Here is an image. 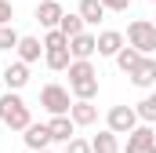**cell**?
<instances>
[{"label": "cell", "instance_id": "cell-16", "mask_svg": "<svg viewBox=\"0 0 156 153\" xmlns=\"http://www.w3.org/2000/svg\"><path fill=\"white\" fill-rule=\"evenodd\" d=\"M91 150H94V153H120V135L113 131V128L98 131V135L91 139Z\"/></svg>", "mask_w": 156, "mask_h": 153}, {"label": "cell", "instance_id": "cell-19", "mask_svg": "<svg viewBox=\"0 0 156 153\" xmlns=\"http://www.w3.org/2000/svg\"><path fill=\"white\" fill-rule=\"evenodd\" d=\"M138 62H142V51H138V47H131V44H123V47L116 51V66L123 69V73H131V69H134Z\"/></svg>", "mask_w": 156, "mask_h": 153}, {"label": "cell", "instance_id": "cell-21", "mask_svg": "<svg viewBox=\"0 0 156 153\" xmlns=\"http://www.w3.org/2000/svg\"><path fill=\"white\" fill-rule=\"evenodd\" d=\"M134 110H138V120H142V124H153L156 128V91H149Z\"/></svg>", "mask_w": 156, "mask_h": 153}, {"label": "cell", "instance_id": "cell-23", "mask_svg": "<svg viewBox=\"0 0 156 153\" xmlns=\"http://www.w3.org/2000/svg\"><path fill=\"white\" fill-rule=\"evenodd\" d=\"M66 153H94V150H91L87 139H76V135H73V139L66 142Z\"/></svg>", "mask_w": 156, "mask_h": 153}, {"label": "cell", "instance_id": "cell-1", "mask_svg": "<svg viewBox=\"0 0 156 153\" xmlns=\"http://www.w3.org/2000/svg\"><path fill=\"white\" fill-rule=\"evenodd\" d=\"M66 73H69V91L76 99H94L98 95V69H94L91 58H73Z\"/></svg>", "mask_w": 156, "mask_h": 153}, {"label": "cell", "instance_id": "cell-5", "mask_svg": "<svg viewBox=\"0 0 156 153\" xmlns=\"http://www.w3.org/2000/svg\"><path fill=\"white\" fill-rule=\"evenodd\" d=\"M123 153H156V128L153 124H138L134 131H127Z\"/></svg>", "mask_w": 156, "mask_h": 153}, {"label": "cell", "instance_id": "cell-17", "mask_svg": "<svg viewBox=\"0 0 156 153\" xmlns=\"http://www.w3.org/2000/svg\"><path fill=\"white\" fill-rule=\"evenodd\" d=\"M76 11H80V18H83L87 26H98V22H102V18L109 15L102 0H80V7H76Z\"/></svg>", "mask_w": 156, "mask_h": 153}, {"label": "cell", "instance_id": "cell-3", "mask_svg": "<svg viewBox=\"0 0 156 153\" xmlns=\"http://www.w3.org/2000/svg\"><path fill=\"white\" fill-rule=\"evenodd\" d=\"M127 44L138 47L142 55H156V22L149 18H134L127 26Z\"/></svg>", "mask_w": 156, "mask_h": 153}, {"label": "cell", "instance_id": "cell-2", "mask_svg": "<svg viewBox=\"0 0 156 153\" xmlns=\"http://www.w3.org/2000/svg\"><path fill=\"white\" fill-rule=\"evenodd\" d=\"M0 124L11 128V131H26L33 124V113H29V106H26V99L18 91H4L0 95Z\"/></svg>", "mask_w": 156, "mask_h": 153}, {"label": "cell", "instance_id": "cell-26", "mask_svg": "<svg viewBox=\"0 0 156 153\" xmlns=\"http://www.w3.org/2000/svg\"><path fill=\"white\" fill-rule=\"evenodd\" d=\"M33 153H51V150H33Z\"/></svg>", "mask_w": 156, "mask_h": 153}, {"label": "cell", "instance_id": "cell-7", "mask_svg": "<svg viewBox=\"0 0 156 153\" xmlns=\"http://www.w3.org/2000/svg\"><path fill=\"white\" fill-rule=\"evenodd\" d=\"M127 76H131L134 88H145V91L156 88V55H142V62H138Z\"/></svg>", "mask_w": 156, "mask_h": 153}, {"label": "cell", "instance_id": "cell-11", "mask_svg": "<svg viewBox=\"0 0 156 153\" xmlns=\"http://www.w3.org/2000/svg\"><path fill=\"white\" fill-rule=\"evenodd\" d=\"M47 128H51V139H55V142H69V139L76 135V120L69 113H55L47 120Z\"/></svg>", "mask_w": 156, "mask_h": 153}, {"label": "cell", "instance_id": "cell-13", "mask_svg": "<svg viewBox=\"0 0 156 153\" xmlns=\"http://www.w3.org/2000/svg\"><path fill=\"white\" fill-rule=\"evenodd\" d=\"M127 44V37L123 33H116V29H105V33H98V55L102 58H116V51Z\"/></svg>", "mask_w": 156, "mask_h": 153}, {"label": "cell", "instance_id": "cell-14", "mask_svg": "<svg viewBox=\"0 0 156 153\" xmlns=\"http://www.w3.org/2000/svg\"><path fill=\"white\" fill-rule=\"evenodd\" d=\"M15 55H18L22 62L33 66V62H40V55H44V40H40V37H22L18 47H15Z\"/></svg>", "mask_w": 156, "mask_h": 153}, {"label": "cell", "instance_id": "cell-4", "mask_svg": "<svg viewBox=\"0 0 156 153\" xmlns=\"http://www.w3.org/2000/svg\"><path fill=\"white\" fill-rule=\"evenodd\" d=\"M73 91L69 88H62V84H44L40 88V106L47 110V113H69V106H73V99H69Z\"/></svg>", "mask_w": 156, "mask_h": 153}, {"label": "cell", "instance_id": "cell-28", "mask_svg": "<svg viewBox=\"0 0 156 153\" xmlns=\"http://www.w3.org/2000/svg\"><path fill=\"white\" fill-rule=\"evenodd\" d=\"M153 22H156V18H153Z\"/></svg>", "mask_w": 156, "mask_h": 153}, {"label": "cell", "instance_id": "cell-25", "mask_svg": "<svg viewBox=\"0 0 156 153\" xmlns=\"http://www.w3.org/2000/svg\"><path fill=\"white\" fill-rule=\"evenodd\" d=\"M102 4H105V11H127L134 0H102Z\"/></svg>", "mask_w": 156, "mask_h": 153}, {"label": "cell", "instance_id": "cell-15", "mask_svg": "<svg viewBox=\"0 0 156 153\" xmlns=\"http://www.w3.org/2000/svg\"><path fill=\"white\" fill-rule=\"evenodd\" d=\"M94 51H98V37H91L87 29H83L80 37L69 40V55H73V58H91Z\"/></svg>", "mask_w": 156, "mask_h": 153}, {"label": "cell", "instance_id": "cell-8", "mask_svg": "<svg viewBox=\"0 0 156 153\" xmlns=\"http://www.w3.org/2000/svg\"><path fill=\"white\" fill-rule=\"evenodd\" d=\"M0 80L7 84V91H22L26 84H29V62H11L7 69H0Z\"/></svg>", "mask_w": 156, "mask_h": 153}, {"label": "cell", "instance_id": "cell-9", "mask_svg": "<svg viewBox=\"0 0 156 153\" xmlns=\"http://www.w3.org/2000/svg\"><path fill=\"white\" fill-rule=\"evenodd\" d=\"M22 142H26V150L33 153V150H47L55 139H51V128H47V124H37V120H33V124L22 131Z\"/></svg>", "mask_w": 156, "mask_h": 153}, {"label": "cell", "instance_id": "cell-12", "mask_svg": "<svg viewBox=\"0 0 156 153\" xmlns=\"http://www.w3.org/2000/svg\"><path fill=\"white\" fill-rule=\"evenodd\" d=\"M33 15H37V22L44 26V29H55V26L62 22V15H66V11H62V4H58V0H40Z\"/></svg>", "mask_w": 156, "mask_h": 153}, {"label": "cell", "instance_id": "cell-6", "mask_svg": "<svg viewBox=\"0 0 156 153\" xmlns=\"http://www.w3.org/2000/svg\"><path fill=\"white\" fill-rule=\"evenodd\" d=\"M142 120H138V110L134 106H113L109 113H105V128H113L116 135H127V131H134Z\"/></svg>", "mask_w": 156, "mask_h": 153}, {"label": "cell", "instance_id": "cell-22", "mask_svg": "<svg viewBox=\"0 0 156 153\" xmlns=\"http://www.w3.org/2000/svg\"><path fill=\"white\" fill-rule=\"evenodd\" d=\"M18 40H22V33L7 22V26H0V51H15L18 47Z\"/></svg>", "mask_w": 156, "mask_h": 153}, {"label": "cell", "instance_id": "cell-27", "mask_svg": "<svg viewBox=\"0 0 156 153\" xmlns=\"http://www.w3.org/2000/svg\"><path fill=\"white\" fill-rule=\"evenodd\" d=\"M149 4H153V7H156V0H149Z\"/></svg>", "mask_w": 156, "mask_h": 153}, {"label": "cell", "instance_id": "cell-18", "mask_svg": "<svg viewBox=\"0 0 156 153\" xmlns=\"http://www.w3.org/2000/svg\"><path fill=\"white\" fill-rule=\"evenodd\" d=\"M44 62H47V69L62 73V69H69L73 55H69V47H47V51H44Z\"/></svg>", "mask_w": 156, "mask_h": 153}, {"label": "cell", "instance_id": "cell-10", "mask_svg": "<svg viewBox=\"0 0 156 153\" xmlns=\"http://www.w3.org/2000/svg\"><path fill=\"white\" fill-rule=\"evenodd\" d=\"M69 117L76 120V128H91V124H98V106H94V99H76V102L69 106Z\"/></svg>", "mask_w": 156, "mask_h": 153}, {"label": "cell", "instance_id": "cell-20", "mask_svg": "<svg viewBox=\"0 0 156 153\" xmlns=\"http://www.w3.org/2000/svg\"><path fill=\"white\" fill-rule=\"evenodd\" d=\"M58 29H62L66 37L73 40V37H80V33L87 29V22L80 18V11H76V15H69V11H66V15H62V22H58Z\"/></svg>", "mask_w": 156, "mask_h": 153}, {"label": "cell", "instance_id": "cell-24", "mask_svg": "<svg viewBox=\"0 0 156 153\" xmlns=\"http://www.w3.org/2000/svg\"><path fill=\"white\" fill-rule=\"evenodd\" d=\"M7 22H15V4L0 0V26H7Z\"/></svg>", "mask_w": 156, "mask_h": 153}]
</instances>
